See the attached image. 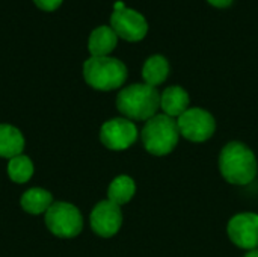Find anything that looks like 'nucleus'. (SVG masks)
Masks as SVG:
<instances>
[{
	"instance_id": "1",
	"label": "nucleus",
	"mask_w": 258,
	"mask_h": 257,
	"mask_svg": "<svg viewBox=\"0 0 258 257\" xmlns=\"http://www.w3.org/2000/svg\"><path fill=\"white\" fill-rule=\"evenodd\" d=\"M116 108L130 121H148L157 115L160 108V92L147 83H133L119 91Z\"/></svg>"
},
{
	"instance_id": "9",
	"label": "nucleus",
	"mask_w": 258,
	"mask_h": 257,
	"mask_svg": "<svg viewBox=\"0 0 258 257\" xmlns=\"http://www.w3.org/2000/svg\"><path fill=\"white\" fill-rule=\"evenodd\" d=\"M228 236L234 245L243 250L258 248V215L252 212H243L234 215L227 227Z\"/></svg>"
},
{
	"instance_id": "19",
	"label": "nucleus",
	"mask_w": 258,
	"mask_h": 257,
	"mask_svg": "<svg viewBox=\"0 0 258 257\" xmlns=\"http://www.w3.org/2000/svg\"><path fill=\"white\" fill-rule=\"evenodd\" d=\"M212 6H215V8H221V9H224V8H228V6H231V3L234 2V0H207Z\"/></svg>"
},
{
	"instance_id": "6",
	"label": "nucleus",
	"mask_w": 258,
	"mask_h": 257,
	"mask_svg": "<svg viewBox=\"0 0 258 257\" xmlns=\"http://www.w3.org/2000/svg\"><path fill=\"white\" fill-rule=\"evenodd\" d=\"M180 136L192 142H204L210 139L216 130V121L213 115L201 108L187 109L177 120Z\"/></svg>"
},
{
	"instance_id": "16",
	"label": "nucleus",
	"mask_w": 258,
	"mask_h": 257,
	"mask_svg": "<svg viewBox=\"0 0 258 257\" xmlns=\"http://www.w3.org/2000/svg\"><path fill=\"white\" fill-rule=\"evenodd\" d=\"M136 192V183L132 177L128 176H118L115 177L107 189V200L112 203L122 206L128 203Z\"/></svg>"
},
{
	"instance_id": "10",
	"label": "nucleus",
	"mask_w": 258,
	"mask_h": 257,
	"mask_svg": "<svg viewBox=\"0 0 258 257\" xmlns=\"http://www.w3.org/2000/svg\"><path fill=\"white\" fill-rule=\"evenodd\" d=\"M92 230L101 238L115 236L122 226L121 206L112 203L110 200H103L95 204L89 217Z\"/></svg>"
},
{
	"instance_id": "20",
	"label": "nucleus",
	"mask_w": 258,
	"mask_h": 257,
	"mask_svg": "<svg viewBox=\"0 0 258 257\" xmlns=\"http://www.w3.org/2000/svg\"><path fill=\"white\" fill-rule=\"evenodd\" d=\"M245 257H258V248L257 250H252V251H249L248 254Z\"/></svg>"
},
{
	"instance_id": "17",
	"label": "nucleus",
	"mask_w": 258,
	"mask_h": 257,
	"mask_svg": "<svg viewBox=\"0 0 258 257\" xmlns=\"http://www.w3.org/2000/svg\"><path fill=\"white\" fill-rule=\"evenodd\" d=\"M8 176L12 182L15 183H26L32 179L33 176V171H35V167H33V162L30 161L29 156L26 155H18L12 159H9L8 162Z\"/></svg>"
},
{
	"instance_id": "5",
	"label": "nucleus",
	"mask_w": 258,
	"mask_h": 257,
	"mask_svg": "<svg viewBox=\"0 0 258 257\" xmlns=\"http://www.w3.org/2000/svg\"><path fill=\"white\" fill-rule=\"evenodd\" d=\"M47 229L57 238L70 239L80 235L83 229V217L80 211L67 201H56L50 206L44 217Z\"/></svg>"
},
{
	"instance_id": "11",
	"label": "nucleus",
	"mask_w": 258,
	"mask_h": 257,
	"mask_svg": "<svg viewBox=\"0 0 258 257\" xmlns=\"http://www.w3.org/2000/svg\"><path fill=\"white\" fill-rule=\"evenodd\" d=\"M118 44V35L113 32L110 26H98L95 27L88 39V50L91 56L101 58L109 56Z\"/></svg>"
},
{
	"instance_id": "8",
	"label": "nucleus",
	"mask_w": 258,
	"mask_h": 257,
	"mask_svg": "<svg viewBox=\"0 0 258 257\" xmlns=\"http://www.w3.org/2000/svg\"><path fill=\"white\" fill-rule=\"evenodd\" d=\"M110 27L119 38L130 42L144 39L148 32V23L145 17L130 8L113 11L110 15Z\"/></svg>"
},
{
	"instance_id": "12",
	"label": "nucleus",
	"mask_w": 258,
	"mask_h": 257,
	"mask_svg": "<svg viewBox=\"0 0 258 257\" xmlns=\"http://www.w3.org/2000/svg\"><path fill=\"white\" fill-rule=\"evenodd\" d=\"M160 108L165 115L178 118L189 109V94L184 88L174 85L168 86L160 94Z\"/></svg>"
},
{
	"instance_id": "18",
	"label": "nucleus",
	"mask_w": 258,
	"mask_h": 257,
	"mask_svg": "<svg viewBox=\"0 0 258 257\" xmlns=\"http://www.w3.org/2000/svg\"><path fill=\"white\" fill-rule=\"evenodd\" d=\"M35 5L41 9V11H47V12H51V11H56L63 0H33Z\"/></svg>"
},
{
	"instance_id": "4",
	"label": "nucleus",
	"mask_w": 258,
	"mask_h": 257,
	"mask_svg": "<svg viewBox=\"0 0 258 257\" xmlns=\"http://www.w3.org/2000/svg\"><path fill=\"white\" fill-rule=\"evenodd\" d=\"M141 136L144 147L150 155L166 156L178 144L180 132L174 118L157 114L145 123Z\"/></svg>"
},
{
	"instance_id": "2",
	"label": "nucleus",
	"mask_w": 258,
	"mask_h": 257,
	"mask_svg": "<svg viewBox=\"0 0 258 257\" xmlns=\"http://www.w3.org/2000/svg\"><path fill=\"white\" fill-rule=\"evenodd\" d=\"M257 159L249 147L242 142L227 144L219 156V171L233 185H248L257 176Z\"/></svg>"
},
{
	"instance_id": "13",
	"label": "nucleus",
	"mask_w": 258,
	"mask_h": 257,
	"mask_svg": "<svg viewBox=\"0 0 258 257\" xmlns=\"http://www.w3.org/2000/svg\"><path fill=\"white\" fill-rule=\"evenodd\" d=\"M24 145V136L15 126L0 124V158L12 159L23 155Z\"/></svg>"
},
{
	"instance_id": "7",
	"label": "nucleus",
	"mask_w": 258,
	"mask_h": 257,
	"mask_svg": "<svg viewBox=\"0 0 258 257\" xmlns=\"http://www.w3.org/2000/svg\"><path fill=\"white\" fill-rule=\"evenodd\" d=\"M138 139V127L127 118H113L100 129V141L109 150L121 151L133 145Z\"/></svg>"
},
{
	"instance_id": "15",
	"label": "nucleus",
	"mask_w": 258,
	"mask_h": 257,
	"mask_svg": "<svg viewBox=\"0 0 258 257\" xmlns=\"http://www.w3.org/2000/svg\"><path fill=\"white\" fill-rule=\"evenodd\" d=\"M169 74V62L166 61L165 56L162 55H153L150 56L144 67H142V77L147 85L150 86H157L166 80Z\"/></svg>"
},
{
	"instance_id": "3",
	"label": "nucleus",
	"mask_w": 258,
	"mask_h": 257,
	"mask_svg": "<svg viewBox=\"0 0 258 257\" xmlns=\"http://www.w3.org/2000/svg\"><path fill=\"white\" fill-rule=\"evenodd\" d=\"M83 77L94 89L113 91L124 85L127 79V67L116 58L91 56L83 64Z\"/></svg>"
},
{
	"instance_id": "14",
	"label": "nucleus",
	"mask_w": 258,
	"mask_h": 257,
	"mask_svg": "<svg viewBox=\"0 0 258 257\" xmlns=\"http://www.w3.org/2000/svg\"><path fill=\"white\" fill-rule=\"evenodd\" d=\"M51 204H53V195L42 188H30L20 198V206L23 208L24 212L30 215L45 214Z\"/></svg>"
}]
</instances>
